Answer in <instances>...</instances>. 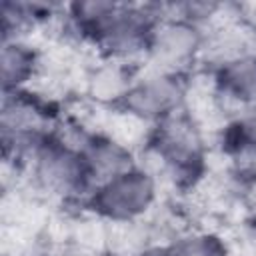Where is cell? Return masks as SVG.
<instances>
[{
    "mask_svg": "<svg viewBox=\"0 0 256 256\" xmlns=\"http://www.w3.org/2000/svg\"><path fill=\"white\" fill-rule=\"evenodd\" d=\"M146 152L156 160V170L178 186H194L204 172L206 140L202 126L188 106L152 124Z\"/></svg>",
    "mask_w": 256,
    "mask_h": 256,
    "instance_id": "1",
    "label": "cell"
},
{
    "mask_svg": "<svg viewBox=\"0 0 256 256\" xmlns=\"http://www.w3.org/2000/svg\"><path fill=\"white\" fill-rule=\"evenodd\" d=\"M158 200V178L142 164L92 188L84 204L106 224H136Z\"/></svg>",
    "mask_w": 256,
    "mask_h": 256,
    "instance_id": "2",
    "label": "cell"
},
{
    "mask_svg": "<svg viewBox=\"0 0 256 256\" xmlns=\"http://www.w3.org/2000/svg\"><path fill=\"white\" fill-rule=\"evenodd\" d=\"M30 166L36 186L50 196L64 200H86L94 188L82 152L76 146L60 140L56 134H52L40 146L30 160Z\"/></svg>",
    "mask_w": 256,
    "mask_h": 256,
    "instance_id": "3",
    "label": "cell"
},
{
    "mask_svg": "<svg viewBox=\"0 0 256 256\" xmlns=\"http://www.w3.org/2000/svg\"><path fill=\"white\" fill-rule=\"evenodd\" d=\"M206 30L178 16H162L152 30L144 62L148 70L182 74L202 60Z\"/></svg>",
    "mask_w": 256,
    "mask_h": 256,
    "instance_id": "4",
    "label": "cell"
},
{
    "mask_svg": "<svg viewBox=\"0 0 256 256\" xmlns=\"http://www.w3.org/2000/svg\"><path fill=\"white\" fill-rule=\"evenodd\" d=\"M186 94L188 86L182 74L148 70L144 76L134 78L116 110L152 126L186 106Z\"/></svg>",
    "mask_w": 256,
    "mask_h": 256,
    "instance_id": "5",
    "label": "cell"
},
{
    "mask_svg": "<svg viewBox=\"0 0 256 256\" xmlns=\"http://www.w3.org/2000/svg\"><path fill=\"white\" fill-rule=\"evenodd\" d=\"M212 96L216 106H232L236 114L256 106V54L254 50L212 68Z\"/></svg>",
    "mask_w": 256,
    "mask_h": 256,
    "instance_id": "6",
    "label": "cell"
},
{
    "mask_svg": "<svg viewBox=\"0 0 256 256\" xmlns=\"http://www.w3.org/2000/svg\"><path fill=\"white\" fill-rule=\"evenodd\" d=\"M80 152L94 186L138 166L134 150L108 132H90L80 146Z\"/></svg>",
    "mask_w": 256,
    "mask_h": 256,
    "instance_id": "7",
    "label": "cell"
},
{
    "mask_svg": "<svg viewBox=\"0 0 256 256\" xmlns=\"http://www.w3.org/2000/svg\"><path fill=\"white\" fill-rule=\"evenodd\" d=\"M40 66H42L40 52L26 38L2 40L0 68H2L4 94L28 90L30 82L36 80Z\"/></svg>",
    "mask_w": 256,
    "mask_h": 256,
    "instance_id": "8",
    "label": "cell"
},
{
    "mask_svg": "<svg viewBox=\"0 0 256 256\" xmlns=\"http://www.w3.org/2000/svg\"><path fill=\"white\" fill-rule=\"evenodd\" d=\"M136 74L130 62L104 58L86 78V92L92 100L102 106H118L124 94L128 92L130 84L134 82Z\"/></svg>",
    "mask_w": 256,
    "mask_h": 256,
    "instance_id": "9",
    "label": "cell"
},
{
    "mask_svg": "<svg viewBox=\"0 0 256 256\" xmlns=\"http://www.w3.org/2000/svg\"><path fill=\"white\" fill-rule=\"evenodd\" d=\"M160 248L162 256H228V244L214 232H188Z\"/></svg>",
    "mask_w": 256,
    "mask_h": 256,
    "instance_id": "10",
    "label": "cell"
},
{
    "mask_svg": "<svg viewBox=\"0 0 256 256\" xmlns=\"http://www.w3.org/2000/svg\"><path fill=\"white\" fill-rule=\"evenodd\" d=\"M250 144H256V106L244 108L238 114H234V118L224 128L226 152Z\"/></svg>",
    "mask_w": 256,
    "mask_h": 256,
    "instance_id": "11",
    "label": "cell"
},
{
    "mask_svg": "<svg viewBox=\"0 0 256 256\" xmlns=\"http://www.w3.org/2000/svg\"><path fill=\"white\" fill-rule=\"evenodd\" d=\"M232 176L246 186H256V144L240 146L228 152Z\"/></svg>",
    "mask_w": 256,
    "mask_h": 256,
    "instance_id": "12",
    "label": "cell"
},
{
    "mask_svg": "<svg viewBox=\"0 0 256 256\" xmlns=\"http://www.w3.org/2000/svg\"><path fill=\"white\" fill-rule=\"evenodd\" d=\"M136 256H162V248H160V246H154V248H144V250H140Z\"/></svg>",
    "mask_w": 256,
    "mask_h": 256,
    "instance_id": "13",
    "label": "cell"
},
{
    "mask_svg": "<svg viewBox=\"0 0 256 256\" xmlns=\"http://www.w3.org/2000/svg\"><path fill=\"white\" fill-rule=\"evenodd\" d=\"M250 230H252V234H254V238H256V212H254L252 218H250Z\"/></svg>",
    "mask_w": 256,
    "mask_h": 256,
    "instance_id": "14",
    "label": "cell"
}]
</instances>
